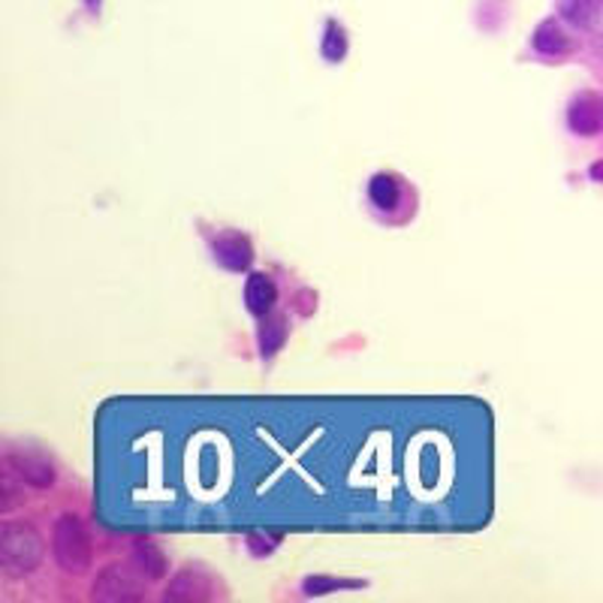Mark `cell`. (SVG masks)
Wrapping results in <instances>:
<instances>
[{
  "mask_svg": "<svg viewBox=\"0 0 603 603\" xmlns=\"http://www.w3.org/2000/svg\"><path fill=\"white\" fill-rule=\"evenodd\" d=\"M212 251L214 260L229 272H245L253 263L251 241L241 233H221L217 239H212Z\"/></svg>",
  "mask_w": 603,
  "mask_h": 603,
  "instance_id": "7",
  "label": "cell"
},
{
  "mask_svg": "<svg viewBox=\"0 0 603 603\" xmlns=\"http://www.w3.org/2000/svg\"><path fill=\"white\" fill-rule=\"evenodd\" d=\"M531 43H534V49L541 51V55H546V58H565V55L574 51V37H570L555 19L541 22L537 31H534V37H531Z\"/></svg>",
  "mask_w": 603,
  "mask_h": 603,
  "instance_id": "9",
  "label": "cell"
},
{
  "mask_svg": "<svg viewBox=\"0 0 603 603\" xmlns=\"http://www.w3.org/2000/svg\"><path fill=\"white\" fill-rule=\"evenodd\" d=\"M257 339H260V353H263L265 359L275 356V353L284 347V341H287V317L265 315L263 323H260V332H257Z\"/></svg>",
  "mask_w": 603,
  "mask_h": 603,
  "instance_id": "12",
  "label": "cell"
},
{
  "mask_svg": "<svg viewBox=\"0 0 603 603\" xmlns=\"http://www.w3.org/2000/svg\"><path fill=\"white\" fill-rule=\"evenodd\" d=\"M224 598L221 582L205 567H185L166 589V601H217Z\"/></svg>",
  "mask_w": 603,
  "mask_h": 603,
  "instance_id": "4",
  "label": "cell"
},
{
  "mask_svg": "<svg viewBox=\"0 0 603 603\" xmlns=\"http://www.w3.org/2000/svg\"><path fill=\"white\" fill-rule=\"evenodd\" d=\"M558 10L570 25L594 27L601 19V0H561Z\"/></svg>",
  "mask_w": 603,
  "mask_h": 603,
  "instance_id": "13",
  "label": "cell"
},
{
  "mask_svg": "<svg viewBox=\"0 0 603 603\" xmlns=\"http://www.w3.org/2000/svg\"><path fill=\"white\" fill-rule=\"evenodd\" d=\"M363 582L359 579H335V577H308L302 582V591L308 594V598H315V594H329V591H339V589H359Z\"/></svg>",
  "mask_w": 603,
  "mask_h": 603,
  "instance_id": "15",
  "label": "cell"
},
{
  "mask_svg": "<svg viewBox=\"0 0 603 603\" xmlns=\"http://www.w3.org/2000/svg\"><path fill=\"white\" fill-rule=\"evenodd\" d=\"M133 565L139 567V574L145 579H164L166 577V555L157 543L139 541L133 546Z\"/></svg>",
  "mask_w": 603,
  "mask_h": 603,
  "instance_id": "11",
  "label": "cell"
},
{
  "mask_svg": "<svg viewBox=\"0 0 603 603\" xmlns=\"http://www.w3.org/2000/svg\"><path fill=\"white\" fill-rule=\"evenodd\" d=\"M323 58L332 63L344 61V55H347V34H344V27L339 22H329L327 25V37H323Z\"/></svg>",
  "mask_w": 603,
  "mask_h": 603,
  "instance_id": "14",
  "label": "cell"
},
{
  "mask_svg": "<svg viewBox=\"0 0 603 603\" xmlns=\"http://www.w3.org/2000/svg\"><path fill=\"white\" fill-rule=\"evenodd\" d=\"M567 127L579 137H601L603 133V97L594 91L577 94L567 106Z\"/></svg>",
  "mask_w": 603,
  "mask_h": 603,
  "instance_id": "6",
  "label": "cell"
},
{
  "mask_svg": "<svg viewBox=\"0 0 603 603\" xmlns=\"http://www.w3.org/2000/svg\"><path fill=\"white\" fill-rule=\"evenodd\" d=\"M7 468L13 471V477H19L27 486H34V489H49V486H55V477H58L49 456L31 450V447L7 452Z\"/></svg>",
  "mask_w": 603,
  "mask_h": 603,
  "instance_id": "5",
  "label": "cell"
},
{
  "mask_svg": "<svg viewBox=\"0 0 603 603\" xmlns=\"http://www.w3.org/2000/svg\"><path fill=\"white\" fill-rule=\"evenodd\" d=\"M43 561V537L31 525L7 522L0 528V567L7 577H27Z\"/></svg>",
  "mask_w": 603,
  "mask_h": 603,
  "instance_id": "1",
  "label": "cell"
},
{
  "mask_svg": "<svg viewBox=\"0 0 603 603\" xmlns=\"http://www.w3.org/2000/svg\"><path fill=\"white\" fill-rule=\"evenodd\" d=\"M51 555L63 574H85L91 565V537L79 516H61L51 531Z\"/></svg>",
  "mask_w": 603,
  "mask_h": 603,
  "instance_id": "2",
  "label": "cell"
},
{
  "mask_svg": "<svg viewBox=\"0 0 603 603\" xmlns=\"http://www.w3.org/2000/svg\"><path fill=\"white\" fill-rule=\"evenodd\" d=\"M85 3H88V7H100V0H85Z\"/></svg>",
  "mask_w": 603,
  "mask_h": 603,
  "instance_id": "16",
  "label": "cell"
},
{
  "mask_svg": "<svg viewBox=\"0 0 603 603\" xmlns=\"http://www.w3.org/2000/svg\"><path fill=\"white\" fill-rule=\"evenodd\" d=\"M402 181H399V176H392V173H377V176L368 181V200H371V205L380 209V212H392V209L402 202Z\"/></svg>",
  "mask_w": 603,
  "mask_h": 603,
  "instance_id": "10",
  "label": "cell"
},
{
  "mask_svg": "<svg viewBox=\"0 0 603 603\" xmlns=\"http://www.w3.org/2000/svg\"><path fill=\"white\" fill-rule=\"evenodd\" d=\"M245 302H248V311H251V315H272V308H275L277 302L275 281L265 275V272H253V275H248V281H245Z\"/></svg>",
  "mask_w": 603,
  "mask_h": 603,
  "instance_id": "8",
  "label": "cell"
},
{
  "mask_svg": "<svg viewBox=\"0 0 603 603\" xmlns=\"http://www.w3.org/2000/svg\"><path fill=\"white\" fill-rule=\"evenodd\" d=\"M145 598V577L139 567L109 565L94 579V601H139Z\"/></svg>",
  "mask_w": 603,
  "mask_h": 603,
  "instance_id": "3",
  "label": "cell"
}]
</instances>
